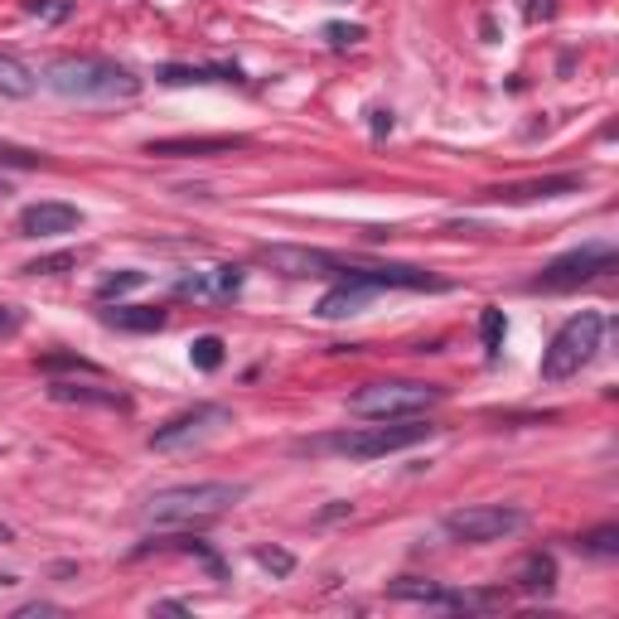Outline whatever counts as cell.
<instances>
[{
  "label": "cell",
  "instance_id": "6da1fadb",
  "mask_svg": "<svg viewBox=\"0 0 619 619\" xmlns=\"http://www.w3.org/2000/svg\"><path fill=\"white\" fill-rule=\"evenodd\" d=\"M44 88H54L68 102H131L141 98V78L131 68L98 54H64L44 68Z\"/></svg>",
  "mask_w": 619,
  "mask_h": 619
},
{
  "label": "cell",
  "instance_id": "7a4b0ae2",
  "mask_svg": "<svg viewBox=\"0 0 619 619\" xmlns=\"http://www.w3.org/2000/svg\"><path fill=\"white\" fill-rule=\"evenodd\" d=\"M436 436L431 422L416 416H397V422H378V426H354V431H334V436H314L300 440L296 455H339V460H378L392 450H412L422 440Z\"/></svg>",
  "mask_w": 619,
  "mask_h": 619
},
{
  "label": "cell",
  "instance_id": "3957f363",
  "mask_svg": "<svg viewBox=\"0 0 619 619\" xmlns=\"http://www.w3.org/2000/svg\"><path fill=\"white\" fill-rule=\"evenodd\" d=\"M248 498V484H228V479H204V484H180V489H160L146 504V518L160 528H190V523L223 518L232 504Z\"/></svg>",
  "mask_w": 619,
  "mask_h": 619
},
{
  "label": "cell",
  "instance_id": "277c9868",
  "mask_svg": "<svg viewBox=\"0 0 619 619\" xmlns=\"http://www.w3.org/2000/svg\"><path fill=\"white\" fill-rule=\"evenodd\" d=\"M600 339H605V314H600V310L571 314L562 330L552 334V344L542 348V382H566V378H576V372L595 358Z\"/></svg>",
  "mask_w": 619,
  "mask_h": 619
},
{
  "label": "cell",
  "instance_id": "5b68a950",
  "mask_svg": "<svg viewBox=\"0 0 619 619\" xmlns=\"http://www.w3.org/2000/svg\"><path fill=\"white\" fill-rule=\"evenodd\" d=\"M446 402V388L436 382H368L348 397V412L368 422H397V416H422Z\"/></svg>",
  "mask_w": 619,
  "mask_h": 619
},
{
  "label": "cell",
  "instance_id": "8992f818",
  "mask_svg": "<svg viewBox=\"0 0 619 619\" xmlns=\"http://www.w3.org/2000/svg\"><path fill=\"white\" fill-rule=\"evenodd\" d=\"M615 262H619V252L610 248V242H586V248H576V252L557 256V262H547L542 272L528 282V290H576V286L595 282V276L615 272Z\"/></svg>",
  "mask_w": 619,
  "mask_h": 619
},
{
  "label": "cell",
  "instance_id": "52a82bcc",
  "mask_svg": "<svg viewBox=\"0 0 619 619\" xmlns=\"http://www.w3.org/2000/svg\"><path fill=\"white\" fill-rule=\"evenodd\" d=\"M528 523V513L523 508H508V504H474V508H455L440 518V528H446L455 542L465 547H484V542H498V537H513Z\"/></svg>",
  "mask_w": 619,
  "mask_h": 619
},
{
  "label": "cell",
  "instance_id": "ba28073f",
  "mask_svg": "<svg viewBox=\"0 0 619 619\" xmlns=\"http://www.w3.org/2000/svg\"><path fill=\"white\" fill-rule=\"evenodd\" d=\"M228 422H232V412L223 402H198V406H190V412L170 416L165 426L150 431V450H184V446H194V440L223 431Z\"/></svg>",
  "mask_w": 619,
  "mask_h": 619
},
{
  "label": "cell",
  "instance_id": "9c48e42d",
  "mask_svg": "<svg viewBox=\"0 0 619 619\" xmlns=\"http://www.w3.org/2000/svg\"><path fill=\"white\" fill-rule=\"evenodd\" d=\"M392 600H416V605H440V610H494V605H504V595H494V591H446V586H436V581H412V576H402V581H392L388 586Z\"/></svg>",
  "mask_w": 619,
  "mask_h": 619
},
{
  "label": "cell",
  "instance_id": "30bf717a",
  "mask_svg": "<svg viewBox=\"0 0 619 619\" xmlns=\"http://www.w3.org/2000/svg\"><path fill=\"white\" fill-rule=\"evenodd\" d=\"M262 262L276 266L282 276H339L344 272V256L320 252V248H286V242L262 248Z\"/></svg>",
  "mask_w": 619,
  "mask_h": 619
},
{
  "label": "cell",
  "instance_id": "8fae6325",
  "mask_svg": "<svg viewBox=\"0 0 619 619\" xmlns=\"http://www.w3.org/2000/svg\"><path fill=\"white\" fill-rule=\"evenodd\" d=\"M78 228H83V214L73 204H58V198L30 204L20 214V238H58V232H78Z\"/></svg>",
  "mask_w": 619,
  "mask_h": 619
},
{
  "label": "cell",
  "instance_id": "7c38bea8",
  "mask_svg": "<svg viewBox=\"0 0 619 619\" xmlns=\"http://www.w3.org/2000/svg\"><path fill=\"white\" fill-rule=\"evenodd\" d=\"M238 290H242V266H214V272L180 276L174 296H194V300H232Z\"/></svg>",
  "mask_w": 619,
  "mask_h": 619
},
{
  "label": "cell",
  "instance_id": "4fadbf2b",
  "mask_svg": "<svg viewBox=\"0 0 619 619\" xmlns=\"http://www.w3.org/2000/svg\"><path fill=\"white\" fill-rule=\"evenodd\" d=\"M372 296H378L372 286L354 282V276H339V282L320 296V306H314V314H320V320H348V314H358Z\"/></svg>",
  "mask_w": 619,
  "mask_h": 619
},
{
  "label": "cell",
  "instance_id": "5bb4252c",
  "mask_svg": "<svg viewBox=\"0 0 619 619\" xmlns=\"http://www.w3.org/2000/svg\"><path fill=\"white\" fill-rule=\"evenodd\" d=\"M242 146L248 136H174V141H146V156H228Z\"/></svg>",
  "mask_w": 619,
  "mask_h": 619
},
{
  "label": "cell",
  "instance_id": "9a60e30c",
  "mask_svg": "<svg viewBox=\"0 0 619 619\" xmlns=\"http://www.w3.org/2000/svg\"><path fill=\"white\" fill-rule=\"evenodd\" d=\"M562 194H581L576 174H547V180L508 184V190H489V198H498V204H528V198H562Z\"/></svg>",
  "mask_w": 619,
  "mask_h": 619
},
{
  "label": "cell",
  "instance_id": "2e32d148",
  "mask_svg": "<svg viewBox=\"0 0 619 619\" xmlns=\"http://www.w3.org/2000/svg\"><path fill=\"white\" fill-rule=\"evenodd\" d=\"M54 402H73V406H131V397L116 388H92V382H49Z\"/></svg>",
  "mask_w": 619,
  "mask_h": 619
},
{
  "label": "cell",
  "instance_id": "e0dca14e",
  "mask_svg": "<svg viewBox=\"0 0 619 619\" xmlns=\"http://www.w3.org/2000/svg\"><path fill=\"white\" fill-rule=\"evenodd\" d=\"M156 78H160V83H170V88H190V83H242L238 68H194V64H160Z\"/></svg>",
  "mask_w": 619,
  "mask_h": 619
},
{
  "label": "cell",
  "instance_id": "ac0fdd59",
  "mask_svg": "<svg viewBox=\"0 0 619 619\" xmlns=\"http://www.w3.org/2000/svg\"><path fill=\"white\" fill-rule=\"evenodd\" d=\"M102 324L126 330V334H156V330H165V310H156V306H116V310H102Z\"/></svg>",
  "mask_w": 619,
  "mask_h": 619
},
{
  "label": "cell",
  "instance_id": "d6986e66",
  "mask_svg": "<svg viewBox=\"0 0 619 619\" xmlns=\"http://www.w3.org/2000/svg\"><path fill=\"white\" fill-rule=\"evenodd\" d=\"M513 581H518V591H528V595H547L557 586V557L552 552L523 557V566L513 571Z\"/></svg>",
  "mask_w": 619,
  "mask_h": 619
},
{
  "label": "cell",
  "instance_id": "ffe728a7",
  "mask_svg": "<svg viewBox=\"0 0 619 619\" xmlns=\"http://www.w3.org/2000/svg\"><path fill=\"white\" fill-rule=\"evenodd\" d=\"M39 88V73L15 54H0V98H30Z\"/></svg>",
  "mask_w": 619,
  "mask_h": 619
},
{
  "label": "cell",
  "instance_id": "44dd1931",
  "mask_svg": "<svg viewBox=\"0 0 619 619\" xmlns=\"http://www.w3.org/2000/svg\"><path fill=\"white\" fill-rule=\"evenodd\" d=\"M190 364L204 368V372L223 368V339H218V334H198L194 344H190Z\"/></svg>",
  "mask_w": 619,
  "mask_h": 619
},
{
  "label": "cell",
  "instance_id": "7402d4cb",
  "mask_svg": "<svg viewBox=\"0 0 619 619\" xmlns=\"http://www.w3.org/2000/svg\"><path fill=\"white\" fill-rule=\"evenodd\" d=\"M479 334H484V348H489V358H498V348H504V334H508V320H504V310H494V306H489L484 314H479Z\"/></svg>",
  "mask_w": 619,
  "mask_h": 619
},
{
  "label": "cell",
  "instance_id": "603a6c76",
  "mask_svg": "<svg viewBox=\"0 0 619 619\" xmlns=\"http://www.w3.org/2000/svg\"><path fill=\"white\" fill-rule=\"evenodd\" d=\"M146 286V272H116L107 276V282L98 286V300H122V296H131V290H141Z\"/></svg>",
  "mask_w": 619,
  "mask_h": 619
},
{
  "label": "cell",
  "instance_id": "cb8c5ba5",
  "mask_svg": "<svg viewBox=\"0 0 619 619\" xmlns=\"http://www.w3.org/2000/svg\"><path fill=\"white\" fill-rule=\"evenodd\" d=\"M78 266V252H49V256H34V262L25 266L30 276H64Z\"/></svg>",
  "mask_w": 619,
  "mask_h": 619
},
{
  "label": "cell",
  "instance_id": "d4e9b609",
  "mask_svg": "<svg viewBox=\"0 0 619 619\" xmlns=\"http://www.w3.org/2000/svg\"><path fill=\"white\" fill-rule=\"evenodd\" d=\"M39 165H44L39 150H25V146L0 141V170H39Z\"/></svg>",
  "mask_w": 619,
  "mask_h": 619
},
{
  "label": "cell",
  "instance_id": "484cf974",
  "mask_svg": "<svg viewBox=\"0 0 619 619\" xmlns=\"http://www.w3.org/2000/svg\"><path fill=\"white\" fill-rule=\"evenodd\" d=\"M581 552H591V557H615L619 552V528H600V532H591V537H581Z\"/></svg>",
  "mask_w": 619,
  "mask_h": 619
},
{
  "label": "cell",
  "instance_id": "4316f807",
  "mask_svg": "<svg viewBox=\"0 0 619 619\" xmlns=\"http://www.w3.org/2000/svg\"><path fill=\"white\" fill-rule=\"evenodd\" d=\"M256 562H262L266 571H276V576H290V566H296V557H290V552H282V547H262V552H256Z\"/></svg>",
  "mask_w": 619,
  "mask_h": 619
},
{
  "label": "cell",
  "instance_id": "83f0119b",
  "mask_svg": "<svg viewBox=\"0 0 619 619\" xmlns=\"http://www.w3.org/2000/svg\"><path fill=\"white\" fill-rule=\"evenodd\" d=\"M324 39H330L334 49H348V44L364 39V30H358V25H324Z\"/></svg>",
  "mask_w": 619,
  "mask_h": 619
},
{
  "label": "cell",
  "instance_id": "f1b7e54d",
  "mask_svg": "<svg viewBox=\"0 0 619 619\" xmlns=\"http://www.w3.org/2000/svg\"><path fill=\"white\" fill-rule=\"evenodd\" d=\"M25 330V310L20 306H0V339H15Z\"/></svg>",
  "mask_w": 619,
  "mask_h": 619
},
{
  "label": "cell",
  "instance_id": "f546056e",
  "mask_svg": "<svg viewBox=\"0 0 619 619\" xmlns=\"http://www.w3.org/2000/svg\"><path fill=\"white\" fill-rule=\"evenodd\" d=\"M39 368H78V372H98V368H92L88 364V358H73V354H49V358H39Z\"/></svg>",
  "mask_w": 619,
  "mask_h": 619
},
{
  "label": "cell",
  "instance_id": "4dcf8cb0",
  "mask_svg": "<svg viewBox=\"0 0 619 619\" xmlns=\"http://www.w3.org/2000/svg\"><path fill=\"white\" fill-rule=\"evenodd\" d=\"M523 15H528V20H552L557 15V0H523Z\"/></svg>",
  "mask_w": 619,
  "mask_h": 619
},
{
  "label": "cell",
  "instance_id": "1f68e13d",
  "mask_svg": "<svg viewBox=\"0 0 619 619\" xmlns=\"http://www.w3.org/2000/svg\"><path fill=\"white\" fill-rule=\"evenodd\" d=\"M20 619H30V615H64V605H49V600H34V605H20L15 610Z\"/></svg>",
  "mask_w": 619,
  "mask_h": 619
},
{
  "label": "cell",
  "instance_id": "d6a6232c",
  "mask_svg": "<svg viewBox=\"0 0 619 619\" xmlns=\"http://www.w3.org/2000/svg\"><path fill=\"white\" fill-rule=\"evenodd\" d=\"M388 131H392V112L378 107V112H372V136H388Z\"/></svg>",
  "mask_w": 619,
  "mask_h": 619
},
{
  "label": "cell",
  "instance_id": "836d02e7",
  "mask_svg": "<svg viewBox=\"0 0 619 619\" xmlns=\"http://www.w3.org/2000/svg\"><path fill=\"white\" fill-rule=\"evenodd\" d=\"M156 610H165V615H184V610H190V605H184V600H160Z\"/></svg>",
  "mask_w": 619,
  "mask_h": 619
},
{
  "label": "cell",
  "instance_id": "e575fe53",
  "mask_svg": "<svg viewBox=\"0 0 619 619\" xmlns=\"http://www.w3.org/2000/svg\"><path fill=\"white\" fill-rule=\"evenodd\" d=\"M0 542H10V528H0Z\"/></svg>",
  "mask_w": 619,
  "mask_h": 619
}]
</instances>
